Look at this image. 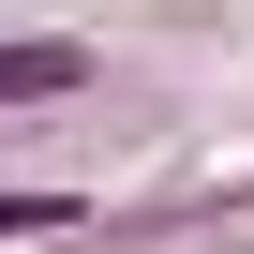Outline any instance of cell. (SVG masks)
I'll list each match as a JSON object with an SVG mask.
<instances>
[{"label":"cell","instance_id":"1","mask_svg":"<svg viewBox=\"0 0 254 254\" xmlns=\"http://www.w3.org/2000/svg\"><path fill=\"white\" fill-rule=\"evenodd\" d=\"M75 90H90L75 30H0V105H75Z\"/></svg>","mask_w":254,"mask_h":254},{"label":"cell","instance_id":"2","mask_svg":"<svg viewBox=\"0 0 254 254\" xmlns=\"http://www.w3.org/2000/svg\"><path fill=\"white\" fill-rule=\"evenodd\" d=\"M60 224H90V194H60V180H0V239H60Z\"/></svg>","mask_w":254,"mask_h":254}]
</instances>
